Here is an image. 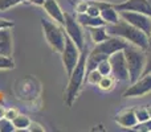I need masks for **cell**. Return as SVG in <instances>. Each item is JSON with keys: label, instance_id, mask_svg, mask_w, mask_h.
Wrapping results in <instances>:
<instances>
[{"label": "cell", "instance_id": "6", "mask_svg": "<svg viewBox=\"0 0 151 132\" xmlns=\"http://www.w3.org/2000/svg\"><path fill=\"white\" fill-rule=\"evenodd\" d=\"M80 56L81 50L77 48V45L68 36H65V44H64V48L61 50V58H63L64 67H65V71L68 75L72 74L78 60H80Z\"/></svg>", "mask_w": 151, "mask_h": 132}, {"label": "cell", "instance_id": "11", "mask_svg": "<svg viewBox=\"0 0 151 132\" xmlns=\"http://www.w3.org/2000/svg\"><path fill=\"white\" fill-rule=\"evenodd\" d=\"M114 8L119 11H133L151 16V4L149 0H126L119 4H114Z\"/></svg>", "mask_w": 151, "mask_h": 132}, {"label": "cell", "instance_id": "20", "mask_svg": "<svg viewBox=\"0 0 151 132\" xmlns=\"http://www.w3.org/2000/svg\"><path fill=\"white\" fill-rule=\"evenodd\" d=\"M114 83H115V78L113 77L111 74L110 75H102L101 81H99V83L97 86L104 91H110V90L114 88Z\"/></svg>", "mask_w": 151, "mask_h": 132}, {"label": "cell", "instance_id": "39", "mask_svg": "<svg viewBox=\"0 0 151 132\" xmlns=\"http://www.w3.org/2000/svg\"><path fill=\"white\" fill-rule=\"evenodd\" d=\"M150 73H151V71H150Z\"/></svg>", "mask_w": 151, "mask_h": 132}, {"label": "cell", "instance_id": "32", "mask_svg": "<svg viewBox=\"0 0 151 132\" xmlns=\"http://www.w3.org/2000/svg\"><path fill=\"white\" fill-rule=\"evenodd\" d=\"M13 26H15V23H13V21L0 17V29H5V28H11V29H12Z\"/></svg>", "mask_w": 151, "mask_h": 132}, {"label": "cell", "instance_id": "16", "mask_svg": "<svg viewBox=\"0 0 151 132\" xmlns=\"http://www.w3.org/2000/svg\"><path fill=\"white\" fill-rule=\"evenodd\" d=\"M76 19H77V21L82 26H88V28L106 25V21H105L101 16H90L86 12L85 13H77V17Z\"/></svg>", "mask_w": 151, "mask_h": 132}, {"label": "cell", "instance_id": "36", "mask_svg": "<svg viewBox=\"0 0 151 132\" xmlns=\"http://www.w3.org/2000/svg\"><path fill=\"white\" fill-rule=\"evenodd\" d=\"M147 110H149V112H150V118H151V106L147 107Z\"/></svg>", "mask_w": 151, "mask_h": 132}, {"label": "cell", "instance_id": "30", "mask_svg": "<svg viewBox=\"0 0 151 132\" xmlns=\"http://www.w3.org/2000/svg\"><path fill=\"white\" fill-rule=\"evenodd\" d=\"M19 115V111L16 108H12V107H11V108H7L5 110V115L4 116L7 118V119H9V120H13L15 119L16 116H17Z\"/></svg>", "mask_w": 151, "mask_h": 132}, {"label": "cell", "instance_id": "7", "mask_svg": "<svg viewBox=\"0 0 151 132\" xmlns=\"http://www.w3.org/2000/svg\"><path fill=\"white\" fill-rule=\"evenodd\" d=\"M119 16L126 20L129 24L134 25L135 28L141 29L142 32L149 36L151 34V16L145 15V13H139V12H133V11H119Z\"/></svg>", "mask_w": 151, "mask_h": 132}, {"label": "cell", "instance_id": "21", "mask_svg": "<svg viewBox=\"0 0 151 132\" xmlns=\"http://www.w3.org/2000/svg\"><path fill=\"white\" fill-rule=\"evenodd\" d=\"M101 78H102V74L97 69L86 73V75H85V81L89 83V85H98Z\"/></svg>", "mask_w": 151, "mask_h": 132}, {"label": "cell", "instance_id": "33", "mask_svg": "<svg viewBox=\"0 0 151 132\" xmlns=\"http://www.w3.org/2000/svg\"><path fill=\"white\" fill-rule=\"evenodd\" d=\"M28 131H31V132H42L44 128H42L40 124H37V123L31 122V124H29V127H28Z\"/></svg>", "mask_w": 151, "mask_h": 132}, {"label": "cell", "instance_id": "38", "mask_svg": "<svg viewBox=\"0 0 151 132\" xmlns=\"http://www.w3.org/2000/svg\"><path fill=\"white\" fill-rule=\"evenodd\" d=\"M149 3H150V4H151V0H149Z\"/></svg>", "mask_w": 151, "mask_h": 132}, {"label": "cell", "instance_id": "37", "mask_svg": "<svg viewBox=\"0 0 151 132\" xmlns=\"http://www.w3.org/2000/svg\"><path fill=\"white\" fill-rule=\"evenodd\" d=\"M150 42H151V34H150Z\"/></svg>", "mask_w": 151, "mask_h": 132}, {"label": "cell", "instance_id": "13", "mask_svg": "<svg viewBox=\"0 0 151 132\" xmlns=\"http://www.w3.org/2000/svg\"><path fill=\"white\" fill-rule=\"evenodd\" d=\"M44 9L45 12L49 15V17L52 19L53 21H56L60 25H64L65 23V19H64V12L61 9V7L58 5L57 0H45L44 3Z\"/></svg>", "mask_w": 151, "mask_h": 132}, {"label": "cell", "instance_id": "26", "mask_svg": "<svg viewBox=\"0 0 151 132\" xmlns=\"http://www.w3.org/2000/svg\"><path fill=\"white\" fill-rule=\"evenodd\" d=\"M20 3H28V0H0V11L12 8Z\"/></svg>", "mask_w": 151, "mask_h": 132}, {"label": "cell", "instance_id": "24", "mask_svg": "<svg viewBox=\"0 0 151 132\" xmlns=\"http://www.w3.org/2000/svg\"><path fill=\"white\" fill-rule=\"evenodd\" d=\"M97 70H98L102 75H110L111 74V64H110L109 58L101 61V62L98 64V66H97Z\"/></svg>", "mask_w": 151, "mask_h": 132}, {"label": "cell", "instance_id": "8", "mask_svg": "<svg viewBox=\"0 0 151 132\" xmlns=\"http://www.w3.org/2000/svg\"><path fill=\"white\" fill-rule=\"evenodd\" d=\"M109 61L111 64V75L115 78V81H121V82L129 81V69L123 50L113 53L109 57Z\"/></svg>", "mask_w": 151, "mask_h": 132}, {"label": "cell", "instance_id": "3", "mask_svg": "<svg viewBox=\"0 0 151 132\" xmlns=\"http://www.w3.org/2000/svg\"><path fill=\"white\" fill-rule=\"evenodd\" d=\"M86 56H88V50L86 48L83 50H81V56L78 60L77 65L73 69L72 74L69 75V83L68 87L65 91V102L69 107L73 104V102L76 101L81 86H82L83 81H85V75H86Z\"/></svg>", "mask_w": 151, "mask_h": 132}, {"label": "cell", "instance_id": "27", "mask_svg": "<svg viewBox=\"0 0 151 132\" xmlns=\"http://www.w3.org/2000/svg\"><path fill=\"white\" fill-rule=\"evenodd\" d=\"M131 130L139 131V132H151V118L149 120H146V122H143V123H138V124H135Z\"/></svg>", "mask_w": 151, "mask_h": 132}, {"label": "cell", "instance_id": "1", "mask_svg": "<svg viewBox=\"0 0 151 132\" xmlns=\"http://www.w3.org/2000/svg\"><path fill=\"white\" fill-rule=\"evenodd\" d=\"M106 31L109 36H117L126 40L129 44L139 46L141 49L147 50L150 46V39L145 32L135 28L134 25L129 24L119 16V20L114 24H106Z\"/></svg>", "mask_w": 151, "mask_h": 132}, {"label": "cell", "instance_id": "25", "mask_svg": "<svg viewBox=\"0 0 151 132\" xmlns=\"http://www.w3.org/2000/svg\"><path fill=\"white\" fill-rule=\"evenodd\" d=\"M13 67H15V62H13L12 57L0 54V70H9Z\"/></svg>", "mask_w": 151, "mask_h": 132}, {"label": "cell", "instance_id": "14", "mask_svg": "<svg viewBox=\"0 0 151 132\" xmlns=\"http://www.w3.org/2000/svg\"><path fill=\"white\" fill-rule=\"evenodd\" d=\"M115 122L121 127L129 128V130H131L135 124H138V119H137L134 108H127V110H123V111L118 112L117 116H115Z\"/></svg>", "mask_w": 151, "mask_h": 132}, {"label": "cell", "instance_id": "18", "mask_svg": "<svg viewBox=\"0 0 151 132\" xmlns=\"http://www.w3.org/2000/svg\"><path fill=\"white\" fill-rule=\"evenodd\" d=\"M89 33H90V37L96 44H99V42L105 41L106 39H109V34H107L106 31V25L102 26H91L89 28Z\"/></svg>", "mask_w": 151, "mask_h": 132}, {"label": "cell", "instance_id": "29", "mask_svg": "<svg viewBox=\"0 0 151 132\" xmlns=\"http://www.w3.org/2000/svg\"><path fill=\"white\" fill-rule=\"evenodd\" d=\"M86 13L90 16H99V8L93 1H89V7L86 9Z\"/></svg>", "mask_w": 151, "mask_h": 132}, {"label": "cell", "instance_id": "10", "mask_svg": "<svg viewBox=\"0 0 151 132\" xmlns=\"http://www.w3.org/2000/svg\"><path fill=\"white\" fill-rule=\"evenodd\" d=\"M127 45H129V42L126 41V40L121 39V37L109 36V39H106L105 41L99 42V44H96V48L101 53H104L105 56L110 57L113 53L119 52V50H123Z\"/></svg>", "mask_w": 151, "mask_h": 132}, {"label": "cell", "instance_id": "22", "mask_svg": "<svg viewBox=\"0 0 151 132\" xmlns=\"http://www.w3.org/2000/svg\"><path fill=\"white\" fill-rule=\"evenodd\" d=\"M137 115V119H138V123H143L146 120L150 119V112L147 110V107H139V108H134Z\"/></svg>", "mask_w": 151, "mask_h": 132}, {"label": "cell", "instance_id": "15", "mask_svg": "<svg viewBox=\"0 0 151 132\" xmlns=\"http://www.w3.org/2000/svg\"><path fill=\"white\" fill-rule=\"evenodd\" d=\"M12 33L11 28L0 29V54L12 57Z\"/></svg>", "mask_w": 151, "mask_h": 132}, {"label": "cell", "instance_id": "34", "mask_svg": "<svg viewBox=\"0 0 151 132\" xmlns=\"http://www.w3.org/2000/svg\"><path fill=\"white\" fill-rule=\"evenodd\" d=\"M28 3H31V4H35V5H40V7H42L45 3V0H28Z\"/></svg>", "mask_w": 151, "mask_h": 132}, {"label": "cell", "instance_id": "17", "mask_svg": "<svg viewBox=\"0 0 151 132\" xmlns=\"http://www.w3.org/2000/svg\"><path fill=\"white\" fill-rule=\"evenodd\" d=\"M106 58H109V57L105 56L104 53H101L97 48H94V49L91 50L90 53H88V56H86V73L97 69L98 64L101 62V61L106 60Z\"/></svg>", "mask_w": 151, "mask_h": 132}, {"label": "cell", "instance_id": "5", "mask_svg": "<svg viewBox=\"0 0 151 132\" xmlns=\"http://www.w3.org/2000/svg\"><path fill=\"white\" fill-rule=\"evenodd\" d=\"M64 19H65L64 26H65L66 36L77 45L78 49L83 50L85 49V39H83V32H82V28H81V24L70 13L65 12L64 13Z\"/></svg>", "mask_w": 151, "mask_h": 132}, {"label": "cell", "instance_id": "4", "mask_svg": "<svg viewBox=\"0 0 151 132\" xmlns=\"http://www.w3.org/2000/svg\"><path fill=\"white\" fill-rule=\"evenodd\" d=\"M41 26H42V32H44V36L47 42L50 45L55 52L61 53L65 44V36L66 33L64 32V29L61 26L57 25V23H53V21L48 20V19H41Z\"/></svg>", "mask_w": 151, "mask_h": 132}, {"label": "cell", "instance_id": "31", "mask_svg": "<svg viewBox=\"0 0 151 132\" xmlns=\"http://www.w3.org/2000/svg\"><path fill=\"white\" fill-rule=\"evenodd\" d=\"M88 7L89 1H80L78 4H76V11H77V13H85Z\"/></svg>", "mask_w": 151, "mask_h": 132}, {"label": "cell", "instance_id": "2", "mask_svg": "<svg viewBox=\"0 0 151 132\" xmlns=\"http://www.w3.org/2000/svg\"><path fill=\"white\" fill-rule=\"evenodd\" d=\"M123 54H125L126 62H127L129 82L134 83L143 75L145 67H146V50L129 44L123 49Z\"/></svg>", "mask_w": 151, "mask_h": 132}, {"label": "cell", "instance_id": "12", "mask_svg": "<svg viewBox=\"0 0 151 132\" xmlns=\"http://www.w3.org/2000/svg\"><path fill=\"white\" fill-rule=\"evenodd\" d=\"M99 8V16L106 21V24H114L119 20V13L114 8V4L107 1H93Z\"/></svg>", "mask_w": 151, "mask_h": 132}, {"label": "cell", "instance_id": "35", "mask_svg": "<svg viewBox=\"0 0 151 132\" xmlns=\"http://www.w3.org/2000/svg\"><path fill=\"white\" fill-rule=\"evenodd\" d=\"M4 115H5V110H4V107L0 106V119H1V118H4Z\"/></svg>", "mask_w": 151, "mask_h": 132}, {"label": "cell", "instance_id": "19", "mask_svg": "<svg viewBox=\"0 0 151 132\" xmlns=\"http://www.w3.org/2000/svg\"><path fill=\"white\" fill-rule=\"evenodd\" d=\"M12 122L16 131H28V127L31 124V119L27 115H23V114H19Z\"/></svg>", "mask_w": 151, "mask_h": 132}, {"label": "cell", "instance_id": "23", "mask_svg": "<svg viewBox=\"0 0 151 132\" xmlns=\"http://www.w3.org/2000/svg\"><path fill=\"white\" fill-rule=\"evenodd\" d=\"M16 128L13 126V122L7 118H1L0 119V132H15Z\"/></svg>", "mask_w": 151, "mask_h": 132}, {"label": "cell", "instance_id": "28", "mask_svg": "<svg viewBox=\"0 0 151 132\" xmlns=\"http://www.w3.org/2000/svg\"><path fill=\"white\" fill-rule=\"evenodd\" d=\"M150 71H151V44H150L149 49L146 50V67H145L143 75L149 74Z\"/></svg>", "mask_w": 151, "mask_h": 132}, {"label": "cell", "instance_id": "9", "mask_svg": "<svg viewBox=\"0 0 151 132\" xmlns=\"http://www.w3.org/2000/svg\"><path fill=\"white\" fill-rule=\"evenodd\" d=\"M130 85L131 86H129L123 91V98H139V96L147 95L149 93H151V73L142 75L138 81L130 83Z\"/></svg>", "mask_w": 151, "mask_h": 132}]
</instances>
